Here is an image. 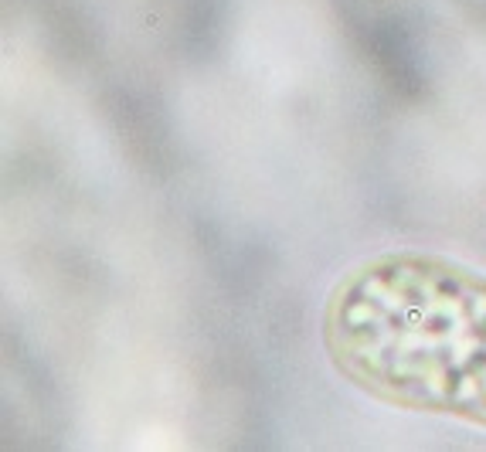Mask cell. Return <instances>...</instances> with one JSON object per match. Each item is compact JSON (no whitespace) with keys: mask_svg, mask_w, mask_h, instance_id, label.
<instances>
[{"mask_svg":"<svg viewBox=\"0 0 486 452\" xmlns=\"http://www.w3.org/2000/svg\"><path fill=\"white\" fill-rule=\"evenodd\" d=\"M323 347L371 398L486 425V272L435 255L364 262L330 293Z\"/></svg>","mask_w":486,"mask_h":452,"instance_id":"6da1fadb","label":"cell"}]
</instances>
